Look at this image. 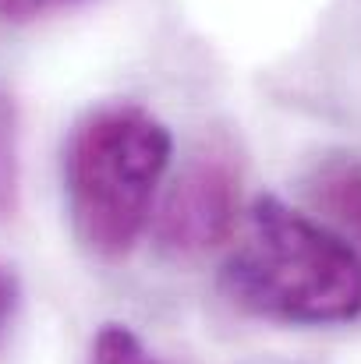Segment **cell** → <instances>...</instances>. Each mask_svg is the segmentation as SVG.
Wrapping results in <instances>:
<instances>
[{"mask_svg":"<svg viewBox=\"0 0 361 364\" xmlns=\"http://www.w3.org/2000/svg\"><path fill=\"white\" fill-rule=\"evenodd\" d=\"M241 163L238 156L206 141L170 184L156 213V244L174 258H195L238 230Z\"/></svg>","mask_w":361,"mask_h":364,"instance_id":"3","label":"cell"},{"mask_svg":"<svg viewBox=\"0 0 361 364\" xmlns=\"http://www.w3.org/2000/svg\"><path fill=\"white\" fill-rule=\"evenodd\" d=\"M305 191L312 205L330 220V227L355 241L361 251V159L355 156H326L312 166Z\"/></svg>","mask_w":361,"mask_h":364,"instance_id":"4","label":"cell"},{"mask_svg":"<svg viewBox=\"0 0 361 364\" xmlns=\"http://www.w3.org/2000/svg\"><path fill=\"white\" fill-rule=\"evenodd\" d=\"M18 301H21V283L14 276V269L0 265V336L7 333L14 311H18Z\"/></svg>","mask_w":361,"mask_h":364,"instance_id":"7","label":"cell"},{"mask_svg":"<svg viewBox=\"0 0 361 364\" xmlns=\"http://www.w3.org/2000/svg\"><path fill=\"white\" fill-rule=\"evenodd\" d=\"M170 149V131L131 103L100 107L75 124L64 149V195L71 227L93 255L114 262L135 247Z\"/></svg>","mask_w":361,"mask_h":364,"instance_id":"2","label":"cell"},{"mask_svg":"<svg viewBox=\"0 0 361 364\" xmlns=\"http://www.w3.org/2000/svg\"><path fill=\"white\" fill-rule=\"evenodd\" d=\"M21 170H18V117L14 103L0 92V220L18 213Z\"/></svg>","mask_w":361,"mask_h":364,"instance_id":"5","label":"cell"},{"mask_svg":"<svg viewBox=\"0 0 361 364\" xmlns=\"http://www.w3.org/2000/svg\"><path fill=\"white\" fill-rule=\"evenodd\" d=\"M53 4H61V0H0V18L4 21H28Z\"/></svg>","mask_w":361,"mask_h":364,"instance_id":"8","label":"cell"},{"mask_svg":"<svg viewBox=\"0 0 361 364\" xmlns=\"http://www.w3.org/2000/svg\"><path fill=\"white\" fill-rule=\"evenodd\" d=\"M220 283L241 311L287 326H340L361 315V251L280 198L251 205Z\"/></svg>","mask_w":361,"mask_h":364,"instance_id":"1","label":"cell"},{"mask_svg":"<svg viewBox=\"0 0 361 364\" xmlns=\"http://www.w3.org/2000/svg\"><path fill=\"white\" fill-rule=\"evenodd\" d=\"M85 364H159L145 343L127 329V326H103L93 343H89V358Z\"/></svg>","mask_w":361,"mask_h":364,"instance_id":"6","label":"cell"}]
</instances>
